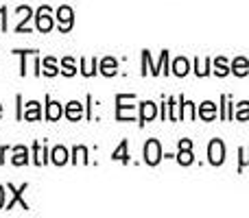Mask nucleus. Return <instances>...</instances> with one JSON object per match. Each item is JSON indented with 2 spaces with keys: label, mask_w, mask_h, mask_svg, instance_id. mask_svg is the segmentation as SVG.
<instances>
[{
  "label": "nucleus",
  "mask_w": 249,
  "mask_h": 218,
  "mask_svg": "<svg viewBox=\"0 0 249 218\" xmlns=\"http://www.w3.org/2000/svg\"><path fill=\"white\" fill-rule=\"evenodd\" d=\"M142 157H144V164H149V166H158V164L164 159L162 144H160V140L151 137V140L144 144V149H142Z\"/></svg>",
  "instance_id": "1"
},
{
  "label": "nucleus",
  "mask_w": 249,
  "mask_h": 218,
  "mask_svg": "<svg viewBox=\"0 0 249 218\" xmlns=\"http://www.w3.org/2000/svg\"><path fill=\"white\" fill-rule=\"evenodd\" d=\"M33 20H35V26H37L39 33H48V31H53V26H55V17H53L48 4H44V7L37 9Z\"/></svg>",
  "instance_id": "2"
},
{
  "label": "nucleus",
  "mask_w": 249,
  "mask_h": 218,
  "mask_svg": "<svg viewBox=\"0 0 249 218\" xmlns=\"http://www.w3.org/2000/svg\"><path fill=\"white\" fill-rule=\"evenodd\" d=\"M55 17H57V22H59V31H61V33H70V31H72V26H74V11H72V7L61 4V7L57 9Z\"/></svg>",
  "instance_id": "3"
},
{
  "label": "nucleus",
  "mask_w": 249,
  "mask_h": 218,
  "mask_svg": "<svg viewBox=\"0 0 249 218\" xmlns=\"http://www.w3.org/2000/svg\"><path fill=\"white\" fill-rule=\"evenodd\" d=\"M208 162H210L212 166H221V164L225 162V144H223V140L214 137V140L208 144Z\"/></svg>",
  "instance_id": "4"
},
{
  "label": "nucleus",
  "mask_w": 249,
  "mask_h": 218,
  "mask_svg": "<svg viewBox=\"0 0 249 218\" xmlns=\"http://www.w3.org/2000/svg\"><path fill=\"white\" fill-rule=\"evenodd\" d=\"M26 188H29V184H22L20 188H16V185L9 184V185H7V190L11 192V199H9V201L4 203V210H13V205H16V203H20L22 210H29V203H26L24 199H22V194L26 192Z\"/></svg>",
  "instance_id": "5"
},
{
  "label": "nucleus",
  "mask_w": 249,
  "mask_h": 218,
  "mask_svg": "<svg viewBox=\"0 0 249 218\" xmlns=\"http://www.w3.org/2000/svg\"><path fill=\"white\" fill-rule=\"evenodd\" d=\"M175 159L181 164V166H190V164H195V155H193V140H188V137L179 140V153L175 155Z\"/></svg>",
  "instance_id": "6"
},
{
  "label": "nucleus",
  "mask_w": 249,
  "mask_h": 218,
  "mask_svg": "<svg viewBox=\"0 0 249 218\" xmlns=\"http://www.w3.org/2000/svg\"><path fill=\"white\" fill-rule=\"evenodd\" d=\"M129 94H118L116 96V120H133L136 111H133V105H124L127 103Z\"/></svg>",
  "instance_id": "7"
},
{
  "label": "nucleus",
  "mask_w": 249,
  "mask_h": 218,
  "mask_svg": "<svg viewBox=\"0 0 249 218\" xmlns=\"http://www.w3.org/2000/svg\"><path fill=\"white\" fill-rule=\"evenodd\" d=\"M158 116V105L153 103V101H142L140 103V116H138V120H140V127H144L146 122H151V120Z\"/></svg>",
  "instance_id": "8"
},
{
  "label": "nucleus",
  "mask_w": 249,
  "mask_h": 218,
  "mask_svg": "<svg viewBox=\"0 0 249 218\" xmlns=\"http://www.w3.org/2000/svg\"><path fill=\"white\" fill-rule=\"evenodd\" d=\"M51 162V151L46 149V144L42 142H35L33 144V164L35 166H44V164Z\"/></svg>",
  "instance_id": "9"
},
{
  "label": "nucleus",
  "mask_w": 249,
  "mask_h": 218,
  "mask_svg": "<svg viewBox=\"0 0 249 218\" xmlns=\"http://www.w3.org/2000/svg\"><path fill=\"white\" fill-rule=\"evenodd\" d=\"M22 120H29V122H37V120H42V105H39L37 101H29V103L24 105Z\"/></svg>",
  "instance_id": "10"
},
{
  "label": "nucleus",
  "mask_w": 249,
  "mask_h": 218,
  "mask_svg": "<svg viewBox=\"0 0 249 218\" xmlns=\"http://www.w3.org/2000/svg\"><path fill=\"white\" fill-rule=\"evenodd\" d=\"M197 116L203 120V122H210V120H214L216 116H219V109H216V105L212 103V101H206V103L199 105Z\"/></svg>",
  "instance_id": "11"
},
{
  "label": "nucleus",
  "mask_w": 249,
  "mask_h": 218,
  "mask_svg": "<svg viewBox=\"0 0 249 218\" xmlns=\"http://www.w3.org/2000/svg\"><path fill=\"white\" fill-rule=\"evenodd\" d=\"M230 72L236 77H247L249 74V59L247 57H234L230 64Z\"/></svg>",
  "instance_id": "12"
},
{
  "label": "nucleus",
  "mask_w": 249,
  "mask_h": 218,
  "mask_svg": "<svg viewBox=\"0 0 249 218\" xmlns=\"http://www.w3.org/2000/svg\"><path fill=\"white\" fill-rule=\"evenodd\" d=\"M61 116H64V107H61V103H57V101H53L51 96L46 94V120H59Z\"/></svg>",
  "instance_id": "13"
},
{
  "label": "nucleus",
  "mask_w": 249,
  "mask_h": 218,
  "mask_svg": "<svg viewBox=\"0 0 249 218\" xmlns=\"http://www.w3.org/2000/svg\"><path fill=\"white\" fill-rule=\"evenodd\" d=\"M171 72L175 74V77H186V74L190 72V61L186 59V57H175L173 66H171Z\"/></svg>",
  "instance_id": "14"
},
{
  "label": "nucleus",
  "mask_w": 249,
  "mask_h": 218,
  "mask_svg": "<svg viewBox=\"0 0 249 218\" xmlns=\"http://www.w3.org/2000/svg\"><path fill=\"white\" fill-rule=\"evenodd\" d=\"M51 162L55 164V166H64V164L70 162V153L66 146H55V149L51 151Z\"/></svg>",
  "instance_id": "15"
},
{
  "label": "nucleus",
  "mask_w": 249,
  "mask_h": 218,
  "mask_svg": "<svg viewBox=\"0 0 249 218\" xmlns=\"http://www.w3.org/2000/svg\"><path fill=\"white\" fill-rule=\"evenodd\" d=\"M64 116L68 120H81L83 118V105L79 103V101H70L68 105H66V109H64Z\"/></svg>",
  "instance_id": "16"
},
{
  "label": "nucleus",
  "mask_w": 249,
  "mask_h": 218,
  "mask_svg": "<svg viewBox=\"0 0 249 218\" xmlns=\"http://www.w3.org/2000/svg\"><path fill=\"white\" fill-rule=\"evenodd\" d=\"M99 72L103 74V77H114V74L118 72V61L114 59V57H105L99 64Z\"/></svg>",
  "instance_id": "17"
},
{
  "label": "nucleus",
  "mask_w": 249,
  "mask_h": 218,
  "mask_svg": "<svg viewBox=\"0 0 249 218\" xmlns=\"http://www.w3.org/2000/svg\"><path fill=\"white\" fill-rule=\"evenodd\" d=\"M13 166H26L29 164V149L26 146H13V157H11Z\"/></svg>",
  "instance_id": "18"
},
{
  "label": "nucleus",
  "mask_w": 249,
  "mask_h": 218,
  "mask_svg": "<svg viewBox=\"0 0 249 218\" xmlns=\"http://www.w3.org/2000/svg\"><path fill=\"white\" fill-rule=\"evenodd\" d=\"M16 11H22V13H24V17H22L20 24L16 26V31H18V33H29V31H31V29H29V20H31V17H35L33 9H31V7H24V4H22V7H18Z\"/></svg>",
  "instance_id": "19"
},
{
  "label": "nucleus",
  "mask_w": 249,
  "mask_h": 218,
  "mask_svg": "<svg viewBox=\"0 0 249 218\" xmlns=\"http://www.w3.org/2000/svg\"><path fill=\"white\" fill-rule=\"evenodd\" d=\"M129 142L127 140H123L121 144L116 146V151L112 153V159L114 162H123V164H129Z\"/></svg>",
  "instance_id": "20"
},
{
  "label": "nucleus",
  "mask_w": 249,
  "mask_h": 218,
  "mask_svg": "<svg viewBox=\"0 0 249 218\" xmlns=\"http://www.w3.org/2000/svg\"><path fill=\"white\" fill-rule=\"evenodd\" d=\"M42 74H46V77H57V74L61 72L59 68H57V61L55 57H46V59H42Z\"/></svg>",
  "instance_id": "21"
},
{
  "label": "nucleus",
  "mask_w": 249,
  "mask_h": 218,
  "mask_svg": "<svg viewBox=\"0 0 249 218\" xmlns=\"http://www.w3.org/2000/svg\"><path fill=\"white\" fill-rule=\"evenodd\" d=\"M96 72H99V59H90V64H88V59H81V74L83 77H94Z\"/></svg>",
  "instance_id": "22"
},
{
  "label": "nucleus",
  "mask_w": 249,
  "mask_h": 218,
  "mask_svg": "<svg viewBox=\"0 0 249 218\" xmlns=\"http://www.w3.org/2000/svg\"><path fill=\"white\" fill-rule=\"evenodd\" d=\"M59 68H61V74H66V77H74L77 74V64H74L72 57H64Z\"/></svg>",
  "instance_id": "23"
},
{
  "label": "nucleus",
  "mask_w": 249,
  "mask_h": 218,
  "mask_svg": "<svg viewBox=\"0 0 249 218\" xmlns=\"http://www.w3.org/2000/svg\"><path fill=\"white\" fill-rule=\"evenodd\" d=\"M212 64H214V74L216 77H228L230 74V64H228L225 57H219V59H214Z\"/></svg>",
  "instance_id": "24"
},
{
  "label": "nucleus",
  "mask_w": 249,
  "mask_h": 218,
  "mask_svg": "<svg viewBox=\"0 0 249 218\" xmlns=\"http://www.w3.org/2000/svg\"><path fill=\"white\" fill-rule=\"evenodd\" d=\"M210 64L212 59H203V66H201V59H195V72H197V77H208L210 74Z\"/></svg>",
  "instance_id": "25"
},
{
  "label": "nucleus",
  "mask_w": 249,
  "mask_h": 218,
  "mask_svg": "<svg viewBox=\"0 0 249 218\" xmlns=\"http://www.w3.org/2000/svg\"><path fill=\"white\" fill-rule=\"evenodd\" d=\"M79 157H81V162H83V164H90V159H88V149H86V146H74V149H72V159H70V162L77 164V162H79Z\"/></svg>",
  "instance_id": "26"
},
{
  "label": "nucleus",
  "mask_w": 249,
  "mask_h": 218,
  "mask_svg": "<svg viewBox=\"0 0 249 218\" xmlns=\"http://www.w3.org/2000/svg\"><path fill=\"white\" fill-rule=\"evenodd\" d=\"M234 118H236L238 122L249 120V101H243V103L236 105V114H234Z\"/></svg>",
  "instance_id": "27"
},
{
  "label": "nucleus",
  "mask_w": 249,
  "mask_h": 218,
  "mask_svg": "<svg viewBox=\"0 0 249 218\" xmlns=\"http://www.w3.org/2000/svg\"><path fill=\"white\" fill-rule=\"evenodd\" d=\"M37 50H16V55L22 57V64H20V74L26 77V55H35Z\"/></svg>",
  "instance_id": "28"
},
{
  "label": "nucleus",
  "mask_w": 249,
  "mask_h": 218,
  "mask_svg": "<svg viewBox=\"0 0 249 218\" xmlns=\"http://www.w3.org/2000/svg\"><path fill=\"white\" fill-rule=\"evenodd\" d=\"M238 155H241V159H238V172H241L245 166H249V146L238 151Z\"/></svg>",
  "instance_id": "29"
},
{
  "label": "nucleus",
  "mask_w": 249,
  "mask_h": 218,
  "mask_svg": "<svg viewBox=\"0 0 249 218\" xmlns=\"http://www.w3.org/2000/svg\"><path fill=\"white\" fill-rule=\"evenodd\" d=\"M149 64H151V72H153V61L149 59V50H142V77L149 74Z\"/></svg>",
  "instance_id": "30"
},
{
  "label": "nucleus",
  "mask_w": 249,
  "mask_h": 218,
  "mask_svg": "<svg viewBox=\"0 0 249 218\" xmlns=\"http://www.w3.org/2000/svg\"><path fill=\"white\" fill-rule=\"evenodd\" d=\"M0 17H2V31H7V7L0 9Z\"/></svg>",
  "instance_id": "31"
},
{
  "label": "nucleus",
  "mask_w": 249,
  "mask_h": 218,
  "mask_svg": "<svg viewBox=\"0 0 249 218\" xmlns=\"http://www.w3.org/2000/svg\"><path fill=\"white\" fill-rule=\"evenodd\" d=\"M4 194H7L4 192V185H0V210L4 207Z\"/></svg>",
  "instance_id": "32"
},
{
  "label": "nucleus",
  "mask_w": 249,
  "mask_h": 218,
  "mask_svg": "<svg viewBox=\"0 0 249 218\" xmlns=\"http://www.w3.org/2000/svg\"><path fill=\"white\" fill-rule=\"evenodd\" d=\"M7 151H9V146H0V164L4 162V155H7Z\"/></svg>",
  "instance_id": "33"
},
{
  "label": "nucleus",
  "mask_w": 249,
  "mask_h": 218,
  "mask_svg": "<svg viewBox=\"0 0 249 218\" xmlns=\"http://www.w3.org/2000/svg\"><path fill=\"white\" fill-rule=\"evenodd\" d=\"M0 118H2V105H0Z\"/></svg>",
  "instance_id": "34"
}]
</instances>
